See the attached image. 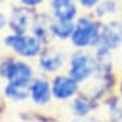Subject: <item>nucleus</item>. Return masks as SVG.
I'll return each mask as SVG.
<instances>
[{"label":"nucleus","instance_id":"obj_11","mask_svg":"<svg viewBox=\"0 0 122 122\" xmlns=\"http://www.w3.org/2000/svg\"><path fill=\"white\" fill-rule=\"evenodd\" d=\"M28 21H30V13L25 9H17L10 18L12 27L19 34H23L26 31V28L28 26Z\"/></svg>","mask_w":122,"mask_h":122},{"label":"nucleus","instance_id":"obj_13","mask_svg":"<svg viewBox=\"0 0 122 122\" xmlns=\"http://www.w3.org/2000/svg\"><path fill=\"white\" fill-rule=\"evenodd\" d=\"M73 109H75V112H76L77 114L84 116V114H86L87 111L90 109V104H89L86 100H84V99H78V100L75 102Z\"/></svg>","mask_w":122,"mask_h":122},{"label":"nucleus","instance_id":"obj_9","mask_svg":"<svg viewBox=\"0 0 122 122\" xmlns=\"http://www.w3.org/2000/svg\"><path fill=\"white\" fill-rule=\"evenodd\" d=\"M63 55L58 51H48L41 57V67L46 71H55L63 64Z\"/></svg>","mask_w":122,"mask_h":122},{"label":"nucleus","instance_id":"obj_18","mask_svg":"<svg viewBox=\"0 0 122 122\" xmlns=\"http://www.w3.org/2000/svg\"><path fill=\"white\" fill-rule=\"evenodd\" d=\"M4 25H5V18L3 17L1 14H0V28H1V27H3V26H4Z\"/></svg>","mask_w":122,"mask_h":122},{"label":"nucleus","instance_id":"obj_5","mask_svg":"<svg viewBox=\"0 0 122 122\" xmlns=\"http://www.w3.org/2000/svg\"><path fill=\"white\" fill-rule=\"evenodd\" d=\"M6 77L9 78L10 82H28L31 78V68L27 64L21 63V62H15L10 63L6 68Z\"/></svg>","mask_w":122,"mask_h":122},{"label":"nucleus","instance_id":"obj_2","mask_svg":"<svg viewBox=\"0 0 122 122\" xmlns=\"http://www.w3.org/2000/svg\"><path fill=\"white\" fill-rule=\"evenodd\" d=\"M99 39V32L97 25L89 19H81L73 32V42L77 46H86L93 44Z\"/></svg>","mask_w":122,"mask_h":122},{"label":"nucleus","instance_id":"obj_7","mask_svg":"<svg viewBox=\"0 0 122 122\" xmlns=\"http://www.w3.org/2000/svg\"><path fill=\"white\" fill-rule=\"evenodd\" d=\"M53 10L55 15L62 21H71L76 14V8L72 0H54Z\"/></svg>","mask_w":122,"mask_h":122},{"label":"nucleus","instance_id":"obj_1","mask_svg":"<svg viewBox=\"0 0 122 122\" xmlns=\"http://www.w3.org/2000/svg\"><path fill=\"white\" fill-rule=\"evenodd\" d=\"M122 44V23L111 22L105 25L100 34V48L99 55H105L108 50L120 46Z\"/></svg>","mask_w":122,"mask_h":122},{"label":"nucleus","instance_id":"obj_17","mask_svg":"<svg viewBox=\"0 0 122 122\" xmlns=\"http://www.w3.org/2000/svg\"><path fill=\"white\" fill-rule=\"evenodd\" d=\"M25 4H28V5H35V4H39L41 3V0H22Z\"/></svg>","mask_w":122,"mask_h":122},{"label":"nucleus","instance_id":"obj_19","mask_svg":"<svg viewBox=\"0 0 122 122\" xmlns=\"http://www.w3.org/2000/svg\"><path fill=\"white\" fill-rule=\"evenodd\" d=\"M81 122H91V121H81Z\"/></svg>","mask_w":122,"mask_h":122},{"label":"nucleus","instance_id":"obj_12","mask_svg":"<svg viewBox=\"0 0 122 122\" xmlns=\"http://www.w3.org/2000/svg\"><path fill=\"white\" fill-rule=\"evenodd\" d=\"M51 31H53L54 35L64 39V37H68V36L72 34V31H73V26H72L71 21H62L61 19L58 23L53 25Z\"/></svg>","mask_w":122,"mask_h":122},{"label":"nucleus","instance_id":"obj_15","mask_svg":"<svg viewBox=\"0 0 122 122\" xmlns=\"http://www.w3.org/2000/svg\"><path fill=\"white\" fill-rule=\"evenodd\" d=\"M111 113L113 116L114 120H122V99L117 100L116 103L112 105V109H111Z\"/></svg>","mask_w":122,"mask_h":122},{"label":"nucleus","instance_id":"obj_6","mask_svg":"<svg viewBox=\"0 0 122 122\" xmlns=\"http://www.w3.org/2000/svg\"><path fill=\"white\" fill-rule=\"evenodd\" d=\"M76 81L73 78L68 77H59L54 82V87H53V93L59 99H66L70 98L76 93Z\"/></svg>","mask_w":122,"mask_h":122},{"label":"nucleus","instance_id":"obj_3","mask_svg":"<svg viewBox=\"0 0 122 122\" xmlns=\"http://www.w3.org/2000/svg\"><path fill=\"white\" fill-rule=\"evenodd\" d=\"M95 70V62L85 54H76L71 63V77L75 81H84Z\"/></svg>","mask_w":122,"mask_h":122},{"label":"nucleus","instance_id":"obj_16","mask_svg":"<svg viewBox=\"0 0 122 122\" xmlns=\"http://www.w3.org/2000/svg\"><path fill=\"white\" fill-rule=\"evenodd\" d=\"M85 6H93L98 3V0H80Z\"/></svg>","mask_w":122,"mask_h":122},{"label":"nucleus","instance_id":"obj_14","mask_svg":"<svg viewBox=\"0 0 122 122\" xmlns=\"http://www.w3.org/2000/svg\"><path fill=\"white\" fill-rule=\"evenodd\" d=\"M116 10V4L113 1H105L98 8V14L99 15H105V14H111Z\"/></svg>","mask_w":122,"mask_h":122},{"label":"nucleus","instance_id":"obj_4","mask_svg":"<svg viewBox=\"0 0 122 122\" xmlns=\"http://www.w3.org/2000/svg\"><path fill=\"white\" fill-rule=\"evenodd\" d=\"M6 44L12 46L18 54L25 57L36 55L40 50V42L35 37H23V36H9L6 37Z\"/></svg>","mask_w":122,"mask_h":122},{"label":"nucleus","instance_id":"obj_8","mask_svg":"<svg viewBox=\"0 0 122 122\" xmlns=\"http://www.w3.org/2000/svg\"><path fill=\"white\" fill-rule=\"evenodd\" d=\"M31 95L34 98L36 103L44 104L49 100L50 97V90H49V85L44 80H37L34 82L31 87Z\"/></svg>","mask_w":122,"mask_h":122},{"label":"nucleus","instance_id":"obj_10","mask_svg":"<svg viewBox=\"0 0 122 122\" xmlns=\"http://www.w3.org/2000/svg\"><path fill=\"white\" fill-rule=\"evenodd\" d=\"M30 87L28 82H10L5 87V94L13 99H25L28 97Z\"/></svg>","mask_w":122,"mask_h":122}]
</instances>
